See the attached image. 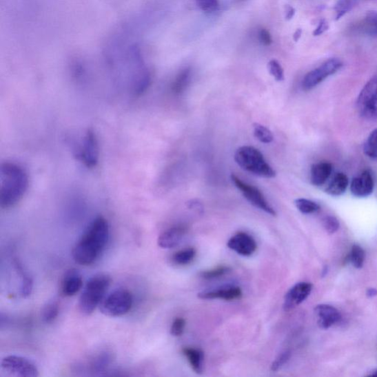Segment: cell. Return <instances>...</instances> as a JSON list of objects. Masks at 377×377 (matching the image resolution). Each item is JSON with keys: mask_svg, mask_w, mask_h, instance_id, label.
Segmentation results:
<instances>
[{"mask_svg": "<svg viewBox=\"0 0 377 377\" xmlns=\"http://www.w3.org/2000/svg\"><path fill=\"white\" fill-rule=\"evenodd\" d=\"M229 249L243 256H252L257 249L256 241L245 232L234 234L227 243Z\"/></svg>", "mask_w": 377, "mask_h": 377, "instance_id": "cell-12", "label": "cell"}, {"mask_svg": "<svg viewBox=\"0 0 377 377\" xmlns=\"http://www.w3.org/2000/svg\"><path fill=\"white\" fill-rule=\"evenodd\" d=\"M365 21L369 28H371L374 33L377 34V12H369L366 17Z\"/></svg>", "mask_w": 377, "mask_h": 377, "instance_id": "cell-37", "label": "cell"}, {"mask_svg": "<svg viewBox=\"0 0 377 377\" xmlns=\"http://www.w3.org/2000/svg\"><path fill=\"white\" fill-rule=\"evenodd\" d=\"M198 298L204 300L221 299L226 301L240 300L243 297V292L240 287L236 285H225L210 290H205L198 294Z\"/></svg>", "mask_w": 377, "mask_h": 377, "instance_id": "cell-13", "label": "cell"}, {"mask_svg": "<svg viewBox=\"0 0 377 377\" xmlns=\"http://www.w3.org/2000/svg\"><path fill=\"white\" fill-rule=\"evenodd\" d=\"M192 77V70L190 68L181 70L177 75L172 85V90L176 94L184 92L189 85Z\"/></svg>", "mask_w": 377, "mask_h": 377, "instance_id": "cell-23", "label": "cell"}, {"mask_svg": "<svg viewBox=\"0 0 377 377\" xmlns=\"http://www.w3.org/2000/svg\"><path fill=\"white\" fill-rule=\"evenodd\" d=\"M109 239V223L102 216L96 218L73 247L74 261L81 265L93 264L99 260Z\"/></svg>", "mask_w": 377, "mask_h": 377, "instance_id": "cell-1", "label": "cell"}, {"mask_svg": "<svg viewBox=\"0 0 377 377\" xmlns=\"http://www.w3.org/2000/svg\"><path fill=\"white\" fill-rule=\"evenodd\" d=\"M234 160L242 169L257 176L272 179L276 172L267 163L262 153L252 146H243L236 150Z\"/></svg>", "mask_w": 377, "mask_h": 377, "instance_id": "cell-4", "label": "cell"}, {"mask_svg": "<svg viewBox=\"0 0 377 377\" xmlns=\"http://www.w3.org/2000/svg\"><path fill=\"white\" fill-rule=\"evenodd\" d=\"M365 258V253L363 247L358 245H353L349 256V260L353 266L358 269L361 268L363 266Z\"/></svg>", "mask_w": 377, "mask_h": 377, "instance_id": "cell-29", "label": "cell"}, {"mask_svg": "<svg viewBox=\"0 0 377 377\" xmlns=\"http://www.w3.org/2000/svg\"><path fill=\"white\" fill-rule=\"evenodd\" d=\"M188 232L185 225H177L161 233L158 245L163 249H171L179 245Z\"/></svg>", "mask_w": 377, "mask_h": 377, "instance_id": "cell-14", "label": "cell"}, {"mask_svg": "<svg viewBox=\"0 0 377 377\" xmlns=\"http://www.w3.org/2000/svg\"><path fill=\"white\" fill-rule=\"evenodd\" d=\"M312 290L309 283H299L290 288L285 294L283 309L285 312L292 311L303 303Z\"/></svg>", "mask_w": 377, "mask_h": 377, "instance_id": "cell-11", "label": "cell"}, {"mask_svg": "<svg viewBox=\"0 0 377 377\" xmlns=\"http://www.w3.org/2000/svg\"><path fill=\"white\" fill-rule=\"evenodd\" d=\"M349 185V179L346 174L338 172L331 180L325 191L329 195L339 196L346 192Z\"/></svg>", "mask_w": 377, "mask_h": 377, "instance_id": "cell-20", "label": "cell"}, {"mask_svg": "<svg viewBox=\"0 0 377 377\" xmlns=\"http://www.w3.org/2000/svg\"><path fill=\"white\" fill-rule=\"evenodd\" d=\"M332 166L326 161L317 163L312 167L310 180L312 184L320 187L325 185L332 174Z\"/></svg>", "mask_w": 377, "mask_h": 377, "instance_id": "cell-18", "label": "cell"}, {"mask_svg": "<svg viewBox=\"0 0 377 377\" xmlns=\"http://www.w3.org/2000/svg\"><path fill=\"white\" fill-rule=\"evenodd\" d=\"M254 134L258 141L263 143L269 144L274 141L272 132L261 124L255 123L254 125Z\"/></svg>", "mask_w": 377, "mask_h": 377, "instance_id": "cell-27", "label": "cell"}, {"mask_svg": "<svg viewBox=\"0 0 377 377\" xmlns=\"http://www.w3.org/2000/svg\"><path fill=\"white\" fill-rule=\"evenodd\" d=\"M232 271V269L228 266H218L211 269V270L203 272L200 274V276L203 279L212 280L219 278L228 274Z\"/></svg>", "mask_w": 377, "mask_h": 377, "instance_id": "cell-31", "label": "cell"}, {"mask_svg": "<svg viewBox=\"0 0 377 377\" xmlns=\"http://www.w3.org/2000/svg\"><path fill=\"white\" fill-rule=\"evenodd\" d=\"M258 39L265 45H270L272 43V38L269 32L265 29H262L258 33Z\"/></svg>", "mask_w": 377, "mask_h": 377, "instance_id": "cell-38", "label": "cell"}, {"mask_svg": "<svg viewBox=\"0 0 377 377\" xmlns=\"http://www.w3.org/2000/svg\"><path fill=\"white\" fill-rule=\"evenodd\" d=\"M268 70L272 77L277 81H283L285 79L284 70L277 61L272 60L268 63Z\"/></svg>", "mask_w": 377, "mask_h": 377, "instance_id": "cell-34", "label": "cell"}, {"mask_svg": "<svg viewBox=\"0 0 377 377\" xmlns=\"http://www.w3.org/2000/svg\"><path fill=\"white\" fill-rule=\"evenodd\" d=\"M231 180L236 188L243 194L244 198L254 207L265 213L276 216V212L267 201L261 191L256 187L247 185L238 176L232 174Z\"/></svg>", "mask_w": 377, "mask_h": 377, "instance_id": "cell-9", "label": "cell"}, {"mask_svg": "<svg viewBox=\"0 0 377 377\" xmlns=\"http://www.w3.org/2000/svg\"><path fill=\"white\" fill-rule=\"evenodd\" d=\"M329 29V24L327 21L325 19H322L320 21V23L317 27V28L314 31V36H320L324 33Z\"/></svg>", "mask_w": 377, "mask_h": 377, "instance_id": "cell-39", "label": "cell"}, {"mask_svg": "<svg viewBox=\"0 0 377 377\" xmlns=\"http://www.w3.org/2000/svg\"><path fill=\"white\" fill-rule=\"evenodd\" d=\"M133 296L125 289H116L103 298L100 309L109 317H120L128 314L132 308Z\"/></svg>", "mask_w": 377, "mask_h": 377, "instance_id": "cell-5", "label": "cell"}, {"mask_svg": "<svg viewBox=\"0 0 377 377\" xmlns=\"http://www.w3.org/2000/svg\"><path fill=\"white\" fill-rule=\"evenodd\" d=\"M359 0H339L335 7L336 19H341L358 3Z\"/></svg>", "mask_w": 377, "mask_h": 377, "instance_id": "cell-30", "label": "cell"}, {"mask_svg": "<svg viewBox=\"0 0 377 377\" xmlns=\"http://www.w3.org/2000/svg\"><path fill=\"white\" fill-rule=\"evenodd\" d=\"M192 369L198 374L203 372L204 354L202 350L193 347L182 349Z\"/></svg>", "mask_w": 377, "mask_h": 377, "instance_id": "cell-19", "label": "cell"}, {"mask_svg": "<svg viewBox=\"0 0 377 377\" xmlns=\"http://www.w3.org/2000/svg\"><path fill=\"white\" fill-rule=\"evenodd\" d=\"M296 208L303 214H309L320 210L318 203L305 198H298L295 201Z\"/></svg>", "mask_w": 377, "mask_h": 377, "instance_id": "cell-28", "label": "cell"}, {"mask_svg": "<svg viewBox=\"0 0 377 377\" xmlns=\"http://www.w3.org/2000/svg\"><path fill=\"white\" fill-rule=\"evenodd\" d=\"M198 6L203 12H212L219 6L218 0H196Z\"/></svg>", "mask_w": 377, "mask_h": 377, "instance_id": "cell-36", "label": "cell"}, {"mask_svg": "<svg viewBox=\"0 0 377 377\" xmlns=\"http://www.w3.org/2000/svg\"><path fill=\"white\" fill-rule=\"evenodd\" d=\"M296 13V10L294 8L287 6L286 9V19H292Z\"/></svg>", "mask_w": 377, "mask_h": 377, "instance_id": "cell-40", "label": "cell"}, {"mask_svg": "<svg viewBox=\"0 0 377 377\" xmlns=\"http://www.w3.org/2000/svg\"><path fill=\"white\" fill-rule=\"evenodd\" d=\"M112 357L109 352H102L96 355L90 362L89 368L92 372H103L112 363Z\"/></svg>", "mask_w": 377, "mask_h": 377, "instance_id": "cell-22", "label": "cell"}, {"mask_svg": "<svg viewBox=\"0 0 377 377\" xmlns=\"http://www.w3.org/2000/svg\"><path fill=\"white\" fill-rule=\"evenodd\" d=\"M360 115L367 121H377V75L366 83L357 101Z\"/></svg>", "mask_w": 377, "mask_h": 377, "instance_id": "cell-7", "label": "cell"}, {"mask_svg": "<svg viewBox=\"0 0 377 377\" xmlns=\"http://www.w3.org/2000/svg\"><path fill=\"white\" fill-rule=\"evenodd\" d=\"M364 154L372 159H377V128L373 131L363 147Z\"/></svg>", "mask_w": 377, "mask_h": 377, "instance_id": "cell-26", "label": "cell"}, {"mask_svg": "<svg viewBox=\"0 0 377 377\" xmlns=\"http://www.w3.org/2000/svg\"><path fill=\"white\" fill-rule=\"evenodd\" d=\"M370 376H377V369L374 371L372 374L369 375Z\"/></svg>", "mask_w": 377, "mask_h": 377, "instance_id": "cell-43", "label": "cell"}, {"mask_svg": "<svg viewBox=\"0 0 377 377\" xmlns=\"http://www.w3.org/2000/svg\"><path fill=\"white\" fill-rule=\"evenodd\" d=\"M318 325L320 329H327L338 324L341 319L340 312L329 305H319L315 308Z\"/></svg>", "mask_w": 377, "mask_h": 377, "instance_id": "cell-16", "label": "cell"}, {"mask_svg": "<svg viewBox=\"0 0 377 377\" xmlns=\"http://www.w3.org/2000/svg\"><path fill=\"white\" fill-rule=\"evenodd\" d=\"M74 156L85 166L92 168L99 163V146L92 131L88 130L74 148Z\"/></svg>", "mask_w": 377, "mask_h": 377, "instance_id": "cell-6", "label": "cell"}, {"mask_svg": "<svg viewBox=\"0 0 377 377\" xmlns=\"http://www.w3.org/2000/svg\"><path fill=\"white\" fill-rule=\"evenodd\" d=\"M374 182L371 172L365 170L362 174L354 178L351 184V192L355 197H368L373 192Z\"/></svg>", "mask_w": 377, "mask_h": 377, "instance_id": "cell-15", "label": "cell"}, {"mask_svg": "<svg viewBox=\"0 0 377 377\" xmlns=\"http://www.w3.org/2000/svg\"><path fill=\"white\" fill-rule=\"evenodd\" d=\"M83 287V278L77 269H70L64 275L61 282V294L66 297L77 295Z\"/></svg>", "mask_w": 377, "mask_h": 377, "instance_id": "cell-17", "label": "cell"}, {"mask_svg": "<svg viewBox=\"0 0 377 377\" xmlns=\"http://www.w3.org/2000/svg\"><path fill=\"white\" fill-rule=\"evenodd\" d=\"M342 67L343 62L340 60L338 59H329L322 63L320 67L306 74L303 82V90L309 91L314 89L321 82L336 73Z\"/></svg>", "mask_w": 377, "mask_h": 377, "instance_id": "cell-10", "label": "cell"}, {"mask_svg": "<svg viewBox=\"0 0 377 377\" xmlns=\"http://www.w3.org/2000/svg\"><path fill=\"white\" fill-rule=\"evenodd\" d=\"M1 371L7 376L17 377H37L39 371L34 362L29 359L10 355L1 361Z\"/></svg>", "mask_w": 377, "mask_h": 377, "instance_id": "cell-8", "label": "cell"}, {"mask_svg": "<svg viewBox=\"0 0 377 377\" xmlns=\"http://www.w3.org/2000/svg\"><path fill=\"white\" fill-rule=\"evenodd\" d=\"M60 304L58 300H50L41 310V319L45 324H51L59 315Z\"/></svg>", "mask_w": 377, "mask_h": 377, "instance_id": "cell-24", "label": "cell"}, {"mask_svg": "<svg viewBox=\"0 0 377 377\" xmlns=\"http://www.w3.org/2000/svg\"><path fill=\"white\" fill-rule=\"evenodd\" d=\"M301 34H303V30H301L300 29H298L295 32V34H294V39L295 41H298L299 40V39L301 37Z\"/></svg>", "mask_w": 377, "mask_h": 377, "instance_id": "cell-41", "label": "cell"}, {"mask_svg": "<svg viewBox=\"0 0 377 377\" xmlns=\"http://www.w3.org/2000/svg\"><path fill=\"white\" fill-rule=\"evenodd\" d=\"M29 180L26 170L13 163H5L0 169V205L9 209L16 205L26 193Z\"/></svg>", "mask_w": 377, "mask_h": 377, "instance_id": "cell-2", "label": "cell"}, {"mask_svg": "<svg viewBox=\"0 0 377 377\" xmlns=\"http://www.w3.org/2000/svg\"><path fill=\"white\" fill-rule=\"evenodd\" d=\"M111 282L110 276L103 274L90 278L79 299V309L83 315H91L101 305Z\"/></svg>", "mask_w": 377, "mask_h": 377, "instance_id": "cell-3", "label": "cell"}, {"mask_svg": "<svg viewBox=\"0 0 377 377\" xmlns=\"http://www.w3.org/2000/svg\"><path fill=\"white\" fill-rule=\"evenodd\" d=\"M377 295V290L374 288H371L367 292V296L369 297H374Z\"/></svg>", "mask_w": 377, "mask_h": 377, "instance_id": "cell-42", "label": "cell"}, {"mask_svg": "<svg viewBox=\"0 0 377 377\" xmlns=\"http://www.w3.org/2000/svg\"><path fill=\"white\" fill-rule=\"evenodd\" d=\"M290 357H292V352L288 350L279 354L278 356L275 359L272 365V371L276 372L280 369H282L288 363Z\"/></svg>", "mask_w": 377, "mask_h": 377, "instance_id": "cell-32", "label": "cell"}, {"mask_svg": "<svg viewBox=\"0 0 377 377\" xmlns=\"http://www.w3.org/2000/svg\"><path fill=\"white\" fill-rule=\"evenodd\" d=\"M14 266L21 276L20 295L21 297L27 298L33 292V279L26 272L24 267L18 261H14Z\"/></svg>", "mask_w": 377, "mask_h": 377, "instance_id": "cell-21", "label": "cell"}, {"mask_svg": "<svg viewBox=\"0 0 377 377\" xmlns=\"http://www.w3.org/2000/svg\"><path fill=\"white\" fill-rule=\"evenodd\" d=\"M186 327V320L183 318H176L172 322L170 334L174 337H181L184 334Z\"/></svg>", "mask_w": 377, "mask_h": 377, "instance_id": "cell-33", "label": "cell"}, {"mask_svg": "<svg viewBox=\"0 0 377 377\" xmlns=\"http://www.w3.org/2000/svg\"><path fill=\"white\" fill-rule=\"evenodd\" d=\"M196 256V250L193 247L180 250L172 256V261L175 265L185 266L190 265Z\"/></svg>", "mask_w": 377, "mask_h": 377, "instance_id": "cell-25", "label": "cell"}, {"mask_svg": "<svg viewBox=\"0 0 377 377\" xmlns=\"http://www.w3.org/2000/svg\"><path fill=\"white\" fill-rule=\"evenodd\" d=\"M323 224H324L326 231L330 234L336 233L340 227L338 220L331 215H328L323 220Z\"/></svg>", "mask_w": 377, "mask_h": 377, "instance_id": "cell-35", "label": "cell"}]
</instances>
